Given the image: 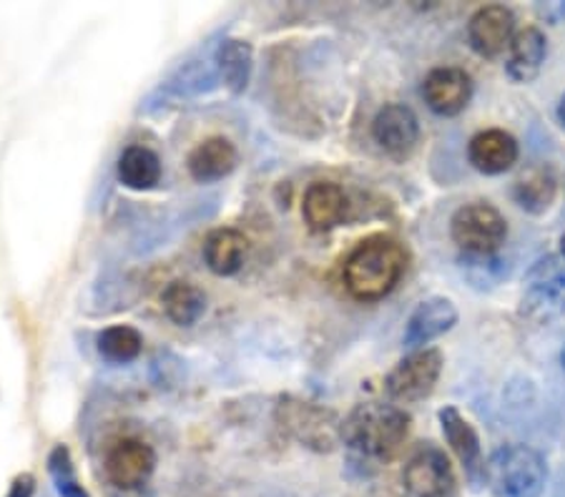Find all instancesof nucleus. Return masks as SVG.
Instances as JSON below:
<instances>
[{
	"instance_id": "aec40b11",
	"label": "nucleus",
	"mask_w": 565,
	"mask_h": 497,
	"mask_svg": "<svg viewBox=\"0 0 565 497\" xmlns=\"http://www.w3.org/2000/svg\"><path fill=\"white\" fill-rule=\"evenodd\" d=\"M249 241L239 229H214L204 241V261L212 274L234 277L244 267L247 259Z\"/></svg>"
},
{
	"instance_id": "c756f323",
	"label": "nucleus",
	"mask_w": 565,
	"mask_h": 497,
	"mask_svg": "<svg viewBox=\"0 0 565 497\" xmlns=\"http://www.w3.org/2000/svg\"><path fill=\"white\" fill-rule=\"evenodd\" d=\"M561 365H563V369H565V345H563V349H561Z\"/></svg>"
},
{
	"instance_id": "f3484780",
	"label": "nucleus",
	"mask_w": 565,
	"mask_h": 497,
	"mask_svg": "<svg viewBox=\"0 0 565 497\" xmlns=\"http://www.w3.org/2000/svg\"><path fill=\"white\" fill-rule=\"evenodd\" d=\"M545 58H548V39L535 25H525V29L515 33L513 43H510L505 74L513 84H533L541 76Z\"/></svg>"
},
{
	"instance_id": "20e7f679",
	"label": "nucleus",
	"mask_w": 565,
	"mask_h": 497,
	"mask_svg": "<svg viewBox=\"0 0 565 497\" xmlns=\"http://www.w3.org/2000/svg\"><path fill=\"white\" fill-rule=\"evenodd\" d=\"M275 420L291 440L319 455H330L342 445V418L324 404L287 395L275 407Z\"/></svg>"
},
{
	"instance_id": "b1692460",
	"label": "nucleus",
	"mask_w": 565,
	"mask_h": 497,
	"mask_svg": "<svg viewBox=\"0 0 565 497\" xmlns=\"http://www.w3.org/2000/svg\"><path fill=\"white\" fill-rule=\"evenodd\" d=\"M98 355L108 361H116V365H129L136 357L141 355L143 349V337L139 329L129 327V324H114V327H106L98 332L96 337Z\"/></svg>"
},
{
	"instance_id": "39448f33",
	"label": "nucleus",
	"mask_w": 565,
	"mask_h": 497,
	"mask_svg": "<svg viewBox=\"0 0 565 497\" xmlns=\"http://www.w3.org/2000/svg\"><path fill=\"white\" fill-rule=\"evenodd\" d=\"M450 237L465 257H495L508 241V222L493 204L472 202L452 214Z\"/></svg>"
},
{
	"instance_id": "cd10ccee",
	"label": "nucleus",
	"mask_w": 565,
	"mask_h": 497,
	"mask_svg": "<svg viewBox=\"0 0 565 497\" xmlns=\"http://www.w3.org/2000/svg\"><path fill=\"white\" fill-rule=\"evenodd\" d=\"M555 116H558V121H561V126L565 129V94L561 96L558 106H555Z\"/></svg>"
},
{
	"instance_id": "4468645a",
	"label": "nucleus",
	"mask_w": 565,
	"mask_h": 497,
	"mask_svg": "<svg viewBox=\"0 0 565 497\" xmlns=\"http://www.w3.org/2000/svg\"><path fill=\"white\" fill-rule=\"evenodd\" d=\"M437 420H440L443 435L448 440L452 455L458 457L462 465L465 475H468L470 483H482V469H486V460H482V445L478 430L472 428V422L465 418L458 407L445 404L440 412H437Z\"/></svg>"
},
{
	"instance_id": "7ed1b4c3",
	"label": "nucleus",
	"mask_w": 565,
	"mask_h": 497,
	"mask_svg": "<svg viewBox=\"0 0 565 497\" xmlns=\"http://www.w3.org/2000/svg\"><path fill=\"white\" fill-rule=\"evenodd\" d=\"M548 467L537 450L527 445H503L488 457L482 483L495 497H541Z\"/></svg>"
},
{
	"instance_id": "4be33fe9",
	"label": "nucleus",
	"mask_w": 565,
	"mask_h": 497,
	"mask_svg": "<svg viewBox=\"0 0 565 497\" xmlns=\"http://www.w3.org/2000/svg\"><path fill=\"white\" fill-rule=\"evenodd\" d=\"M116 176L126 188L149 192V188H153L161 181V161L151 149L129 147L118 156Z\"/></svg>"
},
{
	"instance_id": "0eeeda50",
	"label": "nucleus",
	"mask_w": 565,
	"mask_h": 497,
	"mask_svg": "<svg viewBox=\"0 0 565 497\" xmlns=\"http://www.w3.org/2000/svg\"><path fill=\"white\" fill-rule=\"evenodd\" d=\"M445 367L440 349L427 347L409 352L385 377V392L392 402H420L435 392Z\"/></svg>"
},
{
	"instance_id": "393cba45",
	"label": "nucleus",
	"mask_w": 565,
	"mask_h": 497,
	"mask_svg": "<svg viewBox=\"0 0 565 497\" xmlns=\"http://www.w3.org/2000/svg\"><path fill=\"white\" fill-rule=\"evenodd\" d=\"M49 475L58 497H90L84 483H81L78 469L73 465L71 450L66 445H56L49 452Z\"/></svg>"
},
{
	"instance_id": "a878e982",
	"label": "nucleus",
	"mask_w": 565,
	"mask_h": 497,
	"mask_svg": "<svg viewBox=\"0 0 565 497\" xmlns=\"http://www.w3.org/2000/svg\"><path fill=\"white\" fill-rule=\"evenodd\" d=\"M462 267L468 269L470 282L480 287H493L500 277H503V261L495 257H465L462 255Z\"/></svg>"
},
{
	"instance_id": "bb28decb",
	"label": "nucleus",
	"mask_w": 565,
	"mask_h": 497,
	"mask_svg": "<svg viewBox=\"0 0 565 497\" xmlns=\"http://www.w3.org/2000/svg\"><path fill=\"white\" fill-rule=\"evenodd\" d=\"M33 493H35V477L29 475V473H23V475L15 477L11 490H8L6 497H33Z\"/></svg>"
},
{
	"instance_id": "5701e85b",
	"label": "nucleus",
	"mask_w": 565,
	"mask_h": 497,
	"mask_svg": "<svg viewBox=\"0 0 565 497\" xmlns=\"http://www.w3.org/2000/svg\"><path fill=\"white\" fill-rule=\"evenodd\" d=\"M163 312L177 327H194L206 312V294L191 282H171L161 294Z\"/></svg>"
},
{
	"instance_id": "c85d7f7f",
	"label": "nucleus",
	"mask_w": 565,
	"mask_h": 497,
	"mask_svg": "<svg viewBox=\"0 0 565 497\" xmlns=\"http://www.w3.org/2000/svg\"><path fill=\"white\" fill-rule=\"evenodd\" d=\"M561 257H565V234L561 237Z\"/></svg>"
},
{
	"instance_id": "f03ea898",
	"label": "nucleus",
	"mask_w": 565,
	"mask_h": 497,
	"mask_svg": "<svg viewBox=\"0 0 565 497\" xmlns=\"http://www.w3.org/2000/svg\"><path fill=\"white\" fill-rule=\"evenodd\" d=\"M407 249L392 237H370L350 251L342 267V282L352 300L380 302L403 282Z\"/></svg>"
},
{
	"instance_id": "f257e3e1",
	"label": "nucleus",
	"mask_w": 565,
	"mask_h": 497,
	"mask_svg": "<svg viewBox=\"0 0 565 497\" xmlns=\"http://www.w3.org/2000/svg\"><path fill=\"white\" fill-rule=\"evenodd\" d=\"M413 418L392 402H362L342 420V445L360 467H382L399 455Z\"/></svg>"
},
{
	"instance_id": "a211bd4d",
	"label": "nucleus",
	"mask_w": 565,
	"mask_h": 497,
	"mask_svg": "<svg viewBox=\"0 0 565 497\" xmlns=\"http://www.w3.org/2000/svg\"><path fill=\"white\" fill-rule=\"evenodd\" d=\"M236 164H239V151L224 136H212V139L196 143L186 159L189 174L199 184H212V181L230 176Z\"/></svg>"
},
{
	"instance_id": "6ab92c4d",
	"label": "nucleus",
	"mask_w": 565,
	"mask_h": 497,
	"mask_svg": "<svg viewBox=\"0 0 565 497\" xmlns=\"http://www.w3.org/2000/svg\"><path fill=\"white\" fill-rule=\"evenodd\" d=\"M555 196H558V174L551 164L527 166L513 184L515 204L533 216L548 212Z\"/></svg>"
},
{
	"instance_id": "ddd939ff",
	"label": "nucleus",
	"mask_w": 565,
	"mask_h": 497,
	"mask_svg": "<svg viewBox=\"0 0 565 497\" xmlns=\"http://www.w3.org/2000/svg\"><path fill=\"white\" fill-rule=\"evenodd\" d=\"M423 98L435 116L462 114L472 98V78L465 68L440 66L433 68L423 80Z\"/></svg>"
},
{
	"instance_id": "412c9836",
	"label": "nucleus",
	"mask_w": 565,
	"mask_h": 497,
	"mask_svg": "<svg viewBox=\"0 0 565 497\" xmlns=\"http://www.w3.org/2000/svg\"><path fill=\"white\" fill-rule=\"evenodd\" d=\"M216 68L222 76L224 86L232 90L234 96H242L252 80L254 68V51L249 41L242 39H224L216 48Z\"/></svg>"
},
{
	"instance_id": "dca6fc26",
	"label": "nucleus",
	"mask_w": 565,
	"mask_h": 497,
	"mask_svg": "<svg viewBox=\"0 0 565 497\" xmlns=\"http://www.w3.org/2000/svg\"><path fill=\"white\" fill-rule=\"evenodd\" d=\"M348 212L350 198L340 184H332V181H315V184L305 192V224L317 234L332 231L334 226H340L348 219Z\"/></svg>"
},
{
	"instance_id": "f8f14e48",
	"label": "nucleus",
	"mask_w": 565,
	"mask_h": 497,
	"mask_svg": "<svg viewBox=\"0 0 565 497\" xmlns=\"http://www.w3.org/2000/svg\"><path fill=\"white\" fill-rule=\"evenodd\" d=\"M458 306L448 296H430L415 306L405 324L403 345L407 352L427 349V345L448 334L458 324Z\"/></svg>"
},
{
	"instance_id": "9d476101",
	"label": "nucleus",
	"mask_w": 565,
	"mask_h": 497,
	"mask_svg": "<svg viewBox=\"0 0 565 497\" xmlns=\"http://www.w3.org/2000/svg\"><path fill=\"white\" fill-rule=\"evenodd\" d=\"M372 139L387 156L403 161L420 143V119L405 104L382 106L372 119Z\"/></svg>"
},
{
	"instance_id": "1a4fd4ad",
	"label": "nucleus",
	"mask_w": 565,
	"mask_h": 497,
	"mask_svg": "<svg viewBox=\"0 0 565 497\" xmlns=\"http://www.w3.org/2000/svg\"><path fill=\"white\" fill-rule=\"evenodd\" d=\"M104 469L108 483H111L116 490L136 493L151 480L153 469H157V452H153L151 445H146L143 440H118L116 445L106 452Z\"/></svg>"
},
{
	"instance_id": "423d86ee",
	"label": "nucleus",
	"mask_w": 565,
	"mask_h": 497,
	"mask_svg": "<svg viewBox=\"0 0 565 497\" xmlns=\"http://www.w3.org/2000/svg\"><path fill=\"white\" fill-rule=\"evenodd\" d=\"M523 314L535 322H551L565 314V257H543L527 269Z\"/></svg>"
},
{
	"instance_id": "2eb2a0df",
	"label": "nucleus",
	"mask_w": 565,
	"mask_h": 497,
	"mask_svg": "<svg viewBox=\"0 0 565 497\" xmlns=\"http://www.w3.org/2000/svg\"><path fill=\"white\" fill-rule=\"evenodd\" d=\"M521 159V147L513 133L503 129H486L476 133L468 143L470 166L486 176H500L513 169Z\"/></svg>"
},
{
	"instance_id": "6e6552de",
	"label": "nucleus",
	"mask_w": 565,
	"mask_h": 497,
	"mask_svg": "<svg viewBox=\"0 0 565 497\" xmlns=\"http://www.w3.org/2000/svg\"><path fill=\"white\" fill-rule=\"evenodd\" d=\"M403 483L409 497H455V490H458V477H455L450 457L433 442L417 447L407 457Z\"/></svg>"
},
{
	"instance_id": "9b49d317",
	"label": "nucleus",
	"mask_w": 565,
	"mask_h": 497,
	"mask_svg": "<svg viewBox=\"0 0 565 497\" xmlns=\"http://www.w3.org/2000/svg\"><path fill=\"white\" fill-rule=\"evenodd\" d=\"M515 33V13L505 6H482L468 21V43L480 58L503 56Z\"/></svg>"
}]
</instances>
